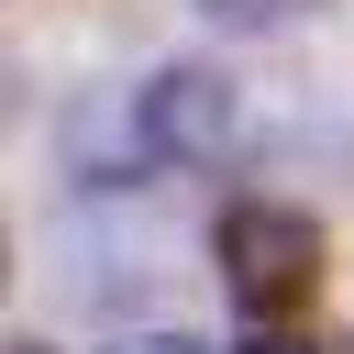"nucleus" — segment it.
<instances>
[{"instance_id": "20e7f679", "label": "nucleus", "mask_w": 354, "mask_h": 354, "mask_svg": "<svg viewBox=\"0 0 354 354\" xmlns=\"http://www.w3.org/2000/svg\"><path fill=\"white\" fill-rule=\"evenodd\" d=\"M122 354H210V343H188V332H133Z\"/></svg>"}, {"instance_id": "f03ea898", "label": "nucleus", "mask_w": 354, "mask_h": 354, "mask_svg": "<svg viewBox=\"0 0 354 354\" xmlns=\"http://www.w3.org/2000/svg\"><path fill=\"white\" fill-rule=\"evenodd\" d=\"M133 133L166 166H232L243 155V88L221 66H199V55H177V66H155L133 88Z\"/></svg>"}, {"instance_id": "f257e3e1", "label": "nucleus", "mask_w": 354, "mask_h": 354, "mask_svg": "<svg viewBox=\"0 0 354 354\" xmlns=\"http://www.w3.org/2000/svg\"><path fill=\"white\" fill-rule=\"evenodd\" d=\"M210 266H221V288H232L254 321H288V310H310L332 243H321V221H310L299 199H232L221 232H210Z\"/></svg>"}, {"instance_id": "7ed1b4c3", "label": "nucleus", "mask_w": 354, "mask_h": 354, "mask_svg": "<svg viewBox=\"0 0 354 354\" xmlns=\"http://www.w3.org/2000/svg\"><path fill=\"white\" fill-rule=\"evenodd\" d=\"M210 22H288V11H310V0H199Z\"/></svg>"}, {"instance_id": "423d86ee", "label": "nucleus", "mask_w": 354, "mask_h": 354, "mask_svg": "<svg viewBox=\"0 0 354 354\" xmlns=\"http://www.w3.org/2000/svg\"><path fill=\"white\" fill-rule=\"evenodd\" d=\"M332 354H354V332H343V343H332Z\"/></svg>"}, {"instance_id": "39448f33", "label": "nucleus", "mask_w": 354, "mask_h": 354, "mask_svg": "<svg viewBox=\"0 0 354 354\" xmlns=\"http://www.w3.org/2000/svg\"><path fill=\"white\" fill-rule=\"evenodd\" d=\"M243 354H310V343H288V332H277V321H266V332H254V343H243Z\"/></svg>"}, {"instance_id": "0eeeda50", "label": "nucleus", "mask_w": 354, "mask_h": 354, "mask_svg": "<svg viewBox=\"0 0 354 354\" xmlns=\"http://www.w3.org/2000/svg\"><path fill=\"white\" fill-rule=\"evenodd\" d=\"M22 354H33V343H22Z\"/></svg>"}]
</instances>
